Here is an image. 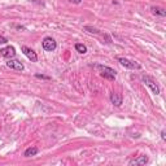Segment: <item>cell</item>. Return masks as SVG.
Masks as SVG:
<instances>
[{"instance_id":"obj_1","label":"cell","mask_w":166,"mask_h":166,"mask_svg":"<svg viewBox=\"0 0 166 166\" xmlns=\"http://www.w3.org/2000/svg\"><path fill=\"white\" fill-rule=\"evenodd\" d=\"M96 69L99 70L100 75L102 78H105V79H108V81H114L116 79L117 71L114 69H112V67L105 66V65H96Z\"/></svg>"},{"instance_id":"obj_2","label":"cell","mask_w":166,"mask_h":166,"mask_svg":"<svg viewBox=\"0 0 166 166\" xmlns=\"http://www.w3.org/2000/svg\"><path fill=\"white\" fill-rule=\"evenodd\" d=\"M141 82L144 83L145 86H148L150 90H152V92L154 95H158L160 94V86L157 85V83H156V81L153 79L152 77H149V75H143L141 77Z\"/></svg>"},{"instance_id":"obj_3","label":"cell","mask_w":166,"mask_h":166,"mask_svg":"<svg viewBox=\"0 0 166 166\" xmlns=\"http://www.w3.org/2000/svg\"><path fill=\"white\" fill-rule=\"evenodd\" d=\"M117 60H118V62H119L122 66L127 67V69H131V70H140L141 69V65L140 64H138L136 61L129 60V58H126V57H118Z\"/></svg>"},{"instance_id":"obj_4","label":"cell","mask_w":166,"mask_h":166,"mask_svg":"<svg viewBox=\"0 0 166 166\" xmlns=\"http://www.w3.org/2000/svg\"><path fill=\"white\" fill-rule=\"evenodd\" d=\"M42 46H43V50L47 51V52H52V51H55L56 50V40L53 38L51 36H46L44 39H43V42H42Z\"/></svg>"},{"instance_id":"obj_5","label":"cell","mask_w":166,"mask_h":166,"mask_svg":"<svg viewBox=\"0 0 166 166\" xmlns=\"http://www.w3.org/2000/svg\"><path fill=\"white\" fill-rule=\"evenodd\" d=\"M21 50L23 52V55H25L31 62H36L38 61V55H36V52L34 51V50H31V48H29L26 46H22Z\"/></svg>"},{"instance_id":"obj_6","label":"cell","mask_w":166,"mask_h":166,"mask_svg":"<svg viewBox=\"0 0 166 166\" xmlns=\"http://www.w3.org/2000/svg\"><path fill=\"white\" fill-rule=\"evenodd\" d=\"M0 55H2L4 58H7V60H11L12 57L16 56V50H14V47L8 46V47L3 48V50L0 51Z\"/></svg>"},{"instance_id":"obj_7","label":"cell","mask_w":166,"mask_h":166,"mask_svg":"<svg viewBox=\"0 0 166 166\" xmlns=\"http://www.w3.org/2000/svg\"><path fill=\"white\" fill-rule=\"evenodd\" d=\"M7 66L11 67V69H14V70H19V71H22L23 69H25L23 64L21 61H18V60H8Z\"/></svg>"},{"instance_id":"obj_8","label":"cell","mask_w":166,"mask_h":166,"mask_svg":"<svg viewBox=\"0 0 166 166\" xmlns=\"http://www.w3.org/2000/svg\"><path fill=\"white\" fill-rule=\"evenodd\" d=\"M110 101L112 104L116 106H121L122 105V95L118 92H112L110 94Z\"/></svg>"},{"instance_id":"obj_9","label":"cell","mask_w":166,"mask_h":166,"mask_svg":"<svg viewBox=\"0 0 166 166\" xmlns=\"http://www.w3.org/2000/svg\"><path fill=\"white\" fill-rule=\"evenodd\" d=\"M147 162H148V157H147V156H144V154H143V156H139L138 158H135V160H133V161H130L129 165H131V166H133V165L138 166V165H145Z\"/></svg>"},{"instance_id":"obj_10","label":"cell","mask_w":166,"mask_h":166,"mask_svg":"<svg viewBox=\"0 0 166 166\" xmlns=\"http://www.w3.org/2000/svg\"><path fill=\"white\" fill-rule=\"evenodd\" d=\"M150 11H152L153 14H157V16L160 17H165L166 16V11L164 8H161V7H150Z\"/></svg>"},{"instance_id":"obj_11","label":"cell","mask_w":166,"mask_h":166,"mask_svg":"<svg viewBox=\"0 0 166 166\" xmlns=\"http://www.w3.org/2000/svg\"><path fill=\"white\" fill-rule=\"evenodd\" d=\"M39 152V149L36 147H29L26 150H25V153H23V156L25 157H33V156H36Z\"/></svg>"},{"instance_id":"obj_12","label":"cell","mask_w":166,"mask_h":166,"mask_svg":"<svg viewBox=\"0 0 166 166\" xmlns=\"http://www.w3.org/2000/svg\"><path fill=\"white\" fill-rule=\"evenodd\" d=\"M83 30L87 31V33H90V34H95V35L100 34V30H99V29L92 27V26H85V27H83Z\"/></svg>"},{"instance_id":"obj_13","label":"cell","mask_w":166,"mask_h":166,"mask_svg":"<svg viewBox=\"0 0 166 166\" xmlns=\"http://www.w3.org/2000/svg\"><path fill=\"white\" fill-rule=\"evenodd\" d=\"M75 50H77V52H79V53H86L87 52V47L85 44H81V43H77Z\"/></svg>"},{"instance_id":"obj_14","label":"cell","mask_w":166,"mask_h":166,"mask_svg":"<svg viewBox=\"0 0 166 166\" xmlns=\"http://www.w3.org/2000/svg\"><path fill=\"white\" fill-rule=\"evenodd\" d=\"M35 78H38V79H46V81H50L51 79V77L44 75V74H35Z\"/></svg>"},{"instance_id":"obj_15","label":"cell","mask_w":166,"mask_h":166,"mask_svg":"<svg viewBox=\"0 0 166 166\" xmlns=\"http://www.w3.org/2000/svg\"><path fill=\"white\" fill-rule=\"evenodd\" d=\"M7 43H8V39L0 35V46H2V44H7Z\"/></svg>"},{"instance_id":"obj_16","label":"cell","mask_w":166,"mask_h":166,"mask_svg":"<svg viewBox=\"0 0 166 166\" xmlns=\"http://www.w3.org/2000/svg\"><path fill=\"white\" fill-rule=\"evenodd\" d=\"M161 138H162V140H166V133H165V130L161 131Z\"/></svg>"},{"instance_id":"obj_17","label":"cell","mask_w":166,"mask_h":166,"mask_svg":"<svg viewBox=\"0 0 166 166\" xmlns=\"http://www.w3.org/2000/svg\"><path fill=\"white\" fill-rule=\"evenodd\" d=\"M70 3H73V4H81L82 3V0H69Z\"/></svg>"}]
</instances>
